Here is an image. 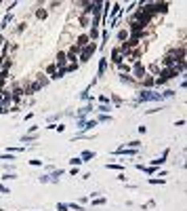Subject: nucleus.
<instances>
[{
    "instance_id": "f257e3e1",
    "label": "nucleus",
    "mask_w": 187,
    "mask_h": 211,
    "mask_svg": "<svg viewBox=\"0 0 187 211\" xmlns=\"http://www.w3.org/2000/svg\"><path fill=\"white\" fill-rule=\"evenodd\" d=\"M92 51H95V44H86V46H84V53H82V61H86Z\"/></svg>"
},
{
    "instance_id": "f03ea898",
    "label": "nucleus",
    "mask_w": 187,
    "mask_h": 211,
    "mask_svg": "<svg viewBox=\"0 0 187 211\" xmlns=\"http://www.w3.org/2000/svg\"><path fill=\"white\" fill-rule=\"evenodd\" d=\"M135 74H137V78H141V76L145 74V68L139 63V61H135Z\"/></svg>"
},
{
    "instance_id": "7ed1b4c3",
    "label": "nucleus",
    "mask_w": 187,
    "mask_h": 211,
    "mask_svg": "<svg viewBox=\"0 0 187 211\" xmlns=\"http://www.w3.org/2000/svg\"><path fill=\"white\" fill-rule=\"evenodd\" d=\"M65 61H67V59H65V55H63V53H59V55H57V65H65Z\"/></svg>"
}]
</instances>
